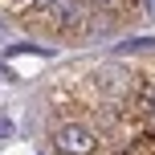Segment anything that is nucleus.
<instances>
[{"instance_id": "39448f33", "label": "nucleus", "mask_w": 155, "mask_h": 155, "mask_svg": "<svg viewBox=\"0 0 155 155\" xmlns=\"http://www.w3.org/2000/svg\"><path fill=\"white\" fill-rule=\"evenodd\" d=\"M16 8H33V4H41V0H12Z\"/></svg>"}, {"instance_id": "6e6552de", "label": "nucleus", "mask_w": 155, "mask_h": 155, "mask_svg": "<svg viewBox=\"0 0 155 155\" xmlns=\"http://www.w3.org/2000/svg\"><path fill=\"white\" fill-rule=\"evenodd\" d=\"M94 4H114V0H94Z\"/></svg>"}, {"instance_id": "f257e3e1", "label": "nucleus", "mask_w": 155, "mask_h": 155, "mask_svg": "<svg viewBox=\"0 0 155 155\" xmlns=\"http://www.w3.org/2000/svg\"><path fill=\"white\" fill-rule=\"evenodd\" d=\"M53 143H57V151H65V155H94V151H98L94 131H90V127H82V123L57 127V131H53Z\"/></svg>"}, {"instance_id": "0eeeda50", "label": "nucleus", "mask_w": 155, "mask_h": 155, "mask_svg": "<svg viewBox=\"0 0 155 155\" xmlns=\"http://www.w3.org/2000/svg\"><path fill=\"white\" fill-rule=\"evenodd\" d=\"M143 4H147V12H151V16H155V0H143Z\"/></svg>"}, {"instance_id": "f03ea898", "label": "nucleus", "mask_w": 155, "mask_h": 155, "mask_svg": "<svg viewBox=\"0 0 155 155\" xmlns=\"http://www.w3.org/2000/svg\"><path fill=\"white\" fill-rule=\"evenodd\" d=\"M49 16H53L61 29H78L82 16H86V4L82 0H53V4H49Z\"/></svg>"}, {"instance_id": "423d86ee", "label": "nucleus", "mask_w": 155, "mask_h": 155, "mask_svg": "<svg viewBox=\"0 0 155 155\" xmlns=\"http://www.w3.org/2000/svg\"><path fill=\"white\" fill-rule=\"evenodd\" d=\"M147 114H151V118H155V94H151V102H147Z\"/></svg>"}, {"instance_id": "7ed1b4c3", "label": "nucleus", "mask_w": 155, "mask_h": 155, "mask_svg": "<svg viewBox=\"0 0 155 155\" xmlns=\"http://www.w3.org/2000/svg\"><path fill=\"white\" fill-rule=\"evenodd\" d=\"M155 49V37H135V41H123V45H114V53H147Z\"/></svg>"}, {"instance_id": "20e7f679", "label": "nucleus", "mask_w": 155, "mask_h": 155, "mask_svg": "<svg viewBox=\"0 0 155 155\" xmlns=\"http://www.w3.org/2000/svg\"><path fill=\"white\" fill-rule=\"evenodd\" d=\"M12 135H16V127H12V118H4V114H0V139H12Z\"/></svg>"}]
</instances>
